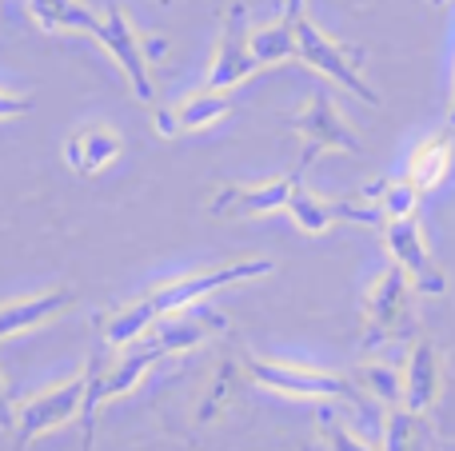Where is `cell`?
Masks as SVG:
<instances>
[{"mask_svg": "<svg viewBox=\"0 0 455 451\" xmlns=\"http://www.w3.org/2000/svg\"><path fill=\"white\" fill-rule=\"evenodd\" d=\"M156 360L160 356L148 348V344L124 352V356L112 360V364H96V360H88V368H84L88 372V392H84V407H80V420H84V447L80 451H92L96 415L104 412V404H112L116 396H128V392L148 376V368L156 364Z\"/></svg>", "mask_w": 455, "mask_h": 451, "instance_id": "5b68a950", "label": "cell"}, {"mask_svg": "<svg viewBox=\"0 0 455 451\" xmlns=\"http://www.w3.org/2000/svg\"><path fill=\"white\" fill-rule=\"evenodd\" d=\"M304 451H315V447H304Z\"/></svg>", "mask_w": 455, "mask_h": 451, "instance_id": "1f68e13d", "label": "cell"}, {"mask_svg": "<svg viewBox=\"0 0 455 451\" xmlns=\"http://www.w3.org/2000/svg\"><path fill=\"white\" fill-rule=\"evenodd\" d=\"M104 44V52L116 60V68L124 72L128 88H132V96L140 104H156V88H152V76H148V40L140 36V32L132 28V20L124 16V8L120 4H108V12H104V24H100V36H96Z\"/></svg>", "mask_w": 455, "mask_h": 451, "instance_id": "ba28073f", "label": "cell"}, {"mask_svg": "<svg viewBox=\"0 0 455 451\" xmlns=\"http://www.w3.org/2000/svg\"><path fill=\"white\" fill-rule=\"evenodd\" d=\"M427 447H432V436H427L424 420L403 412V407H395V412L387 415V439L379 451H427Z\"/></svg>", "mask_w": 455, "mask_h": 451, "instance_id": "603a6c76", "label": "cell"}, {"mask_svg": "<svg viewBox=\"0 0 455 451\" xmlns=\"http://www.w3.org/2000/svg\"><path fill=\"white\" fill-rule=\"evenodd\" d=\"M275 264L267 256H251V260H235V264H220V268H204V272H192V276L180 280H168V284L152 288L148 296H140L148 304V312L156 316V324L164 316H176V312H188L196 304H204L212 292L232 284H243V280H259V276H272Z\"/></svg>", "mask_w": 455, "mask_h": 451, "instance_id": "3957f363", "label": "cell"}, {"mask_svg": "<svg viewBox=\"0 0 455 451\" xmlns=\"http://www.w3.org/2000/svg\"><path fill=\"white\" fill-rule=\"evenodd\" d=\"M152 328H156V316L148 312L144 300H136V304H128V308H120L116 316H108V324H104V344H108V348H132V344L148 340Z\"/></svg>", "mask_w": 455, "mask_h": 451, "instance_id": "44dd1931", "label": "cell"}, {"mask_svg": "<svg viewBox=\"0 0 455 451\" xmlns=\"http://www.w3.org/2000/svg\"><path fill=\"white\" fill-rule=\"evenodd\" d=\"M84 392H88V372L72 376L64 384H52L40 396L24 400L16 407V447L36 444L40 436H48L52 428H64L68 420H76L80 407H84Z\"/></svg>", "mask_w": 455, "mask_h": 451, "instance_id": "52a82bcc", "label": "cell"}, {"mask_svg": "<svg viewBox=\"0 0 455 451\" xmlns=\"http://www.w3.org/2000/svg\"><path fill=\"white\" fill-rule=\"evenodd\" d=\"M304 184V176L291 172V176H275V180L264 184H228L212 196L208 204V216L216 220H240V216H267V212H288V200L291 192Z\"/></svg>", "mask_w": 455, "mask_h": 451, "instance_id": "8fae6325", "label": "cell"}, {"mask_svg": "<svg viewBox=\"0 0 455 451\" xmlns=\"http://www.w3.org/2000/svg\"><path fill=\"white\" fill-rule=\"evenodd\" d=\"M379 232H384V248H387V256H392V264L411 280L416 292H424V296L448 292V280H443L440 264H435L432 252H427L419 216H411V220H387Z\"/></svg>", "mask_w": 455, "mask_h": 451, "instance_id": "9c48e42d", "label": "cell"}, {"mask_svg": "<svg viewBox=\"0 0 455 451\" xmlns=\"http://www.w3.org/2000/svg\"><path fill=\"white\" fill-rule=\"evenodd\" d=\"M448 128L455 132V80H451V100H448Z\"/></svg>", "mask_w": 455, "mask_h": 451, "instance_id": "f1b7e54d", "label": "cell"}, {"mask_svg": "<svg viewBox=\"0 0 455 451\" xmlns=\"http://www.w3.org/2000/svg\"><path fill=\"white\" fill-rule=\"evenodd\" d=\"M355 384H360L376 404L403 407V372H395L392 364H363L360 372H355Z\"/></svg>", "mask_w": 455, "mask_h": 451, "instance_id": "7402d4cb", "label": "cell"}, {"mask_svg": "<svg viewBox=\"0 0 455 451\" xmlns=\"http://www.w3.org/2000/svg\"><path fill=\"white\" fill-rule=\"evenodd\" d=\"M451 164H455V132L451 128H440V132L424 136V140L411 148L403 176H408L419 192H435L451 176Z\"/></svg>", "mask_w": 455, "mask_h": 451, "instance_id": "9a60e30c", "label": "cell"}, {"mask_svg": "<svg viewBox=\"0 0 455 451\" xmlns=\"http://www.w3.org/2000/svg\"><path fill=\"white\" fill-rule=\"evenodd\" d=\"M116 156H120V136L108 124H84L64 144V160H68V168L76 176H100Z\"/></svg>", "mask_w": 455, "mask_h": 451, "instance_id": "2e32d148", "label": "cell"}, {"mask_svg": "<svg viewBox=\"0 0 455 451\" xmlns=\"http://www.w3.org/2000/svg\"><path fill=\"white\" fill-rule=\"evenodd\" d=\"M296 60H304L312 72L328 76L331 84L347 88V92L360 96V100L371 104V108L379 104V92L360 76V52H352L347 44L331 40L328 32L315 28L307 16H299V20H296Z\"/></svg>", "mask_w": 455, "mask_h": 451, "instance_id": "277c9868", "label": "cell"}, {"mask_svg": "<svg viewBox=\"0 0 455 451\" xmlns=\"http://www.w3.org/2000/svg\"><path fill=\"white\" fill-rule=\"evenodd\" d=\"M32 20L44 32H80V36H100L104 16H96L88 4L80 0H28Z\"/></svg>", "mask_w": 455, "mask_h": 451, "instance_id": "e0dca14e", "label": "cell"}, {"mask_svg": "<svg viewBox=\"0 0 455 451\" xmlns=\"http://www.w3.org/2000/svg\"><path fill=\"white\" fill-rule=\"evenodd\" d=\"M228 112H232V96H228V92H212V88H200V92H192L188 100L172 108L176 132H200V128L224 120Z\"/></svg>", "mask_w": 455, "mask_h": 451, "instance_id": "ffe728a7", "label": "cell"}, {"mask_svg": "<svg viewBox=\"0 0 455 451\" xmlns=\"http://www.w3.org/2000/svg\"><path fill=\"white\" fill-rule=\"evenodd\" d=\"M108 4H116V0H108Z\"/></svg>", "mask_w": 455, "mask_h": 451, "instance_id": "d6a6232c", "label": "cell"}, {"mask_svg": "<svg viewBox=\"0 0 455 451\" xmlns=\"http://www.w3.org/2000/svg\"><path fill=\"white\" fill-rule=\"evenodd\" d=\"M432 4H443V0H432Z\"/></svg>", "mask_w": 455, "mask_h": 451, "instance_id": "4dcf8cb0", "label": "cell"}, {"mask_svg": "<svg viewBox=\"0 0 455 451\" xmlns=\"http://www.w3.org/2000/svg\"><path fill=\"white\" fill-rule=\"evenodd\" d=\"M320 436H323V444H328V451H379L363 436H355L352 428H344V423L336 420V412H328V407L320 412Z\"/></svg>", "mask_w": 455, "mask_h": 451, "instance_id": "cb8c5ba5", "label": "cell"}, {"mask_svg": "<svg viewBox=\"0 0 455 451\" xmlns=\"http://www.w3.org/2000/svg\"><path fill=\"white\" fill-rule=\"evenodd\" d=\"M36 108L32 96H12V92H0V120H20Z\"/></svg>", "mask_w": 455, "mask_h": 451, "instance_id": "d4e9b609", "label": "cell"}, {"mask_svg": "<svg viewBox=\"0 0 455 451\" xmlns=\"http://www.w3.org/2000/svg\"><path fill=\"white\" fill-rule=\"evenodd\" d=\"M228 320L220 316V312H176V316H164L156 328L148 332V348L156 352V356H180V352H192L200 348V344H208L216 332H224Z\"/></svg>", "mask_w": 455, "mask_h": 451, "instance_id": "4fadbf2b", "label": "cell"}, {"mask_svg": "<svg viewBox=\"0 0 455 451\" xmlns=\"http://www.w3.org/2000/svg\"><path fill=\"white\" fill-rule=\"evenodd\" d=\"M443 396V356L435 340L419 336L403 360V412L424 420Z\"/></svg>", "mask_w": 455, "mask_h": 451, "instance_id": "7c38bea8", "label": "cell"}, {"mask_svg": "<svg viewBox=\"0 0 455 451\" xmlns=\"http://www.w3.org/2000/svg\"><path fill=\"white\" fill-rule=\"evenodd\" d=\"M419 196H424V192H419L408 176H384V180L368 184L360 200L376 204L387 224V220H411V216H419Z\"/></svg>", "mask_w": 455, "mask_h": 451, "instance_id": "ac0fdd59", "label": "cell"}, {"mask_svg": "<svg viewBox=\"0 0 455 451\" xmlns=\"http://www.w3.org/2000/svg\"><path fill=\"white\" fill-rule=\"evenodd\" d=\"M152 128H156L164 140H172V136H180L176 132V116H172V108H156L152 112Z\"/></svg>", "mask_w": 455, "mask_h": 451, "instance_id": "484cf974", "label": "cell"}, {"mask_svg": "<svg viewBox=\"0 0 455 451\" xmlns=\"http://www.w3.org/2000/svg\"><path fill=\"white\" fill-rule=\"evenodd\" d=\"M288 124H291V132L304 140L299 168H296L299 176H304V168H312V160H320L323 152H352V156H360V140H355L352 124L339 116V104L331 100L323 88L307 96L304 108H299Z\"/></svg>", "mask_w": 455, "mask_h": 451, "instance_id": "8992f818", "label": "cell"}, {"mask_svg": "<svg viewBox=\"0 0 455 451\" xmlns=\"http://www.w3.org/2000/svg\"><path fill=\"white\" fill-rule=\"evenodd\" d=\"M251 60L256 68H272V64L296 60V20H275L264 28H251Z\"/></svg>", "mask_w": 455, "mask_h": 451, "instance_id": "d6986e66", "label": "cell"}, {"mask_svg": "<svg viewBox=\"0 0 455 451\" xmlns=\"http://www.w3.org/2000/svg\"><path fill=\"white\" fill-rule=\"evenodd\" d=\"M72 304H76V292H72V288H52V292L0 304V340L20 336V332H32V328H44L48 320L64 316Z\"/></svg>", "mask_w": 455, "mask_h": 451, "instance_id": "5bb4252c", "label": "cell"}, {"mask_svg": "<svg viewBox=\"0 0 455 451\" xmlns=\"http://www.w3.org/2000/svg\"><path fill=\"white\" fill-rule=\"evenodd\" d=\"M427 451H440V444H435V439H432V447H427Z\"/></svg>", "mask_w": 455, "mask_h": 451, "instance_id": "f546056e", "label": "cell"}, {"mask_svg": "<svg viewBox=\"0 0 455 451\" xmlns=\"http://www.w3.org/2000/svg\"><path fill=\"white\" fill-rule=\"evenodd\" d=\"M243 372L251 384L275 392V396H291V400H339V404L352 407H368V396L355 388L347 376L336 372H320V368L307 364H288V360H264V356H248L243 360Z\"/></svg>", "mask_w": 455, "mask_h": 451, "instance_id": "6da1fadb", "label": "cell"}, {"mask_svg": "<svg viewBox=\"0 0 455 451\" xmlns=\"http://www.w3.org/2000/svg\"><path fill=\"white\" fill-rule=\"evenodd\" d=\"M304 4L307 0H283V20H299V16H304Z\"/></svg>", "mask_w": 455, "mask_h": 451, "instance_id": "83f0119b", "label": "cell"}, {"mask_svg": "<svg viewBox=\"0 0 455 451\" xmlns=\"http://www.w3.org/2000/svg\"><path fill=\"white\" fill-rule=\"evenodd\" d=\"M16 431V407L12 400H8V388H4V376H0V431Z\"/></svg>", "mask_w": 455, "mask_h": 451, "instance_id": "4316f807", "label": "cell"}, {"mask_svg": "<svg viewBox=\"0 0 455 451\" xmlns=\"http://www.w3.org/2000/svg\"><path fill=\"white\" fill-rule=\"evenodd\" d=\"M256 60H251V24H248V8L232 4L224 16L220 28V44H216L212 68H208V88L212 92H232L235 84H243L248 76H256Z\"/></svg>", "mask_w": 455, "mask_h": 451, "instance_id": "30bf717a", "label": "cell"}, {"mask_svg": "<svg viewBox=\"0 0 455 451\" xmlns=\"http://www.w3.org/2000/svg\"><path fill=\"white\" fill-rule=\"evenodd\" d=\"M416 288L403 276L400 268H384L376 276V284L368 288V300H363V352H379L387 344H400L416 332V304H411Z\"/></svg>", "mask_w": 455, "mask_h": 451, "instance_id": "7a4b0ae2", "label": "cell"}]
</instances>
